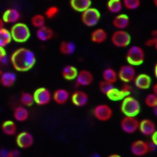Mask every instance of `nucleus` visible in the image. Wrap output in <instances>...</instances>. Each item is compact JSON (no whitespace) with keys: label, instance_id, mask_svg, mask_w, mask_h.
<instances>
[{"label":"nucleus","instance_id":"obj_22","mask_svg":"<svg viewBox=\"0 0 157 157\" xmlns=\"http://www.w3.org/2000/svg\"><path fill=\"white\" fill-rule=\"evenodd\" d=\"M36 36L40 41L46 42L54 37V30L50 29V27L44 25V26H41V27H39V29H37Z\"/></svg>","mask_w":157,"mask_h":157},{"label":"nucleus","instance_id":"obj_32","mask_svg":"<svg viewBox=\"0 0 157 157\" xmlns=\"http://www.w3.org/2000/svg\"><path fill=\"white\" fill-rule=\"evenodd\" d=\"M20 103L22 104V106L24 107H30V106L34 105V97H33V93L29 92H22L20 95Z\"/></svg>","mask_w":157,"mask_h":157},{"label":"nucleus","instance_id":"obj_16","mask_svg":"<svg viewBox=\"0 0 157 157\" xmlns=\"http://www.w3.org/2000/svg\"><path fill=\"white\" fill-rule=\"evenodd\" d=\"M138 130L143 135L145 136H150L151 134H153L156 131V125L153 121L145 118V120L139 121L138 124Z\"/></svg>","mask_w":157,"mask_h":157},{"label":"nucleus","instance_id":"obj_50","mask_svg":"<svg viewBox=\"0 0 157 157\" xmlns=\"http://www.w3.org/2000/svg\"><path fill=\"white\" fill-rule=\"evenodd\" d=\"M1 72H2V71H1V68H0V75H1Z\"/></svg>","mask_w":157,"mask_h":157},{"label":"nucleus","instance_id":"obj_34","mask_svg":"<svg viewBox=\"0 0 157 157\" xmlns=\"http://www.w3.org/2000/svg\"><path fill=\"white\" fill-rule=\"evenodd\" d=\"M121 2H123V6L130 11L137 10L140 6V0H121Z\"/></svg>","mask_w":157,"mask_h":157},{"label":"nucleus","instance_id":"obj_39","mask_svg":"<svg viewBox=\"0 0 157 157\" xmlns=\"http://www.w3.org/2000/svg\"><path fill=\"white\" fill-rule=\"evenodd\" d=\"M6 60V52L4 47H0V63H4Z\"/></svg>","mask_w":157,"mask_h":157},{"label":"nucleus","instance_id":"obj_10","mask_svg":"<svg viewBox=\"0 0 157 157\" xmlns=\"http://www.w3.org/2000/svg\"><path fill=\"white\" fill-rule=\"evenodd\" d=\"M138 124L136 116H124L121 121V128L125 133L133 134L138 130Z\"/></svg>","mask_w":157,"mask_h":157},{"label":"nucleus","instance_id":"obj_2","mask_svg":"<svg viewBox=\"0 0 157 157\" xmlns=\"http://www.w3.org/2000/svg\"><path fill=\"white\" fill-rule=\"evenodd\" d=\"M10 33H11L12 41L16 43H25L30 38L29 27L22 22H17L13 24Z\"/></svg>","mask_w":157,"mask_h":157},{"label":"nucleus","instance_id":"obj_19","mask_svg":"<svg viewBox=\"0 0 157 157\" xmlns=\"http://www.w3.org/2000/svg\"><path fill=\"white\" fill-rule=\"evenodd\" d=\"M17 81V75L13 71H4L1 72L0 75V84L6 88H11L15 85Z\"/></svg>","mask_w":157,"mask_h":157},{"label":"nucleus","instance_id":"obj_47","mask_svg":"<svg viewBox=\"0 0 157 157\" xmlns=\"http://www.w3.org/2000/svg\"><path fill=\"white\" fill-rule=\"evenodd\" d=\"M154 75H155V77H157V65H155V66H154Z\"/></svg>","mask_w":157,"mask_h":157},{"label":"nucleus","instance_id":"obj_6","mask_svg":"<svg viewBox=\"0 0 157 157\" xmlns=\"http://www.w3.org/2000/svg\"><path fill=\"white\" fill-rule=\"evenodd\" d=\"M111 42L115 47L125 48L131 43V36L125 29H116L111 36Z\"/></svg>","mask_w":157,"mask_h":157},{"label":"nucleus","instance_id":"obj_48","mask_svg":"<svg viewBox=\"0 0 157 157\" xmlns=\"http://www.w3.org/2000/svg\"><path fill=\"white\" fill-rule=\"evenodd\" d=\"M108 157H121V156L118 155V154H111V155H109Z\"/></svg>","mask_w":157,"mask_h":157},{"label":"nucleus","instance_id":"obj_37","mask_svg":"<svg viewBox=\"0 0 157 157\" xmlns=\"http://www.w3.org/2000/svg\"><path fill=\"white\" fill-rule=\"evenodd\" d=\"M59 14V7L56 6H49L48 9L45 11V17L48 19H52L56 17L57 15Z\"/></svg>","mask_w":157,"mask_h":157},{"label":"nucleus","instance_id":"obj_21","mask_svg":"<svg viewBox=\"0 0 157 157\" xmlns=\"http://www.w3.org/2000/svg\"><path fill=\"white\" fill-rule=\"evenodd\" d=\"M108 38V34L105 29H102V27H98V29H95L94 30H92L90 35V40L91 42L95 43V44H102L107 40Z\"/></svg>","mask_w":157,"mask_h":157},{"label":"nucleus","instance_id":"obj_41","mask_svg":"<svg viewBox=\"0 0 157 157\" xmlns=\"http://www.w3.org/2000/svg\"><path fill=\"white\" fill-rule=\"evenodd\" d=\"M20 156H21V153H20L19 150H16V149L9 150V156L7 157H20Z\"/></svg>","mask_w":157,"mask_h":157},{"label":"nucleus","instance_id":"obj_42","mask_svg":"<svg viewBox=\"0 0 157 157\" xmlns=\"http://www.w3.org/2000/svg\"><path fill=\"white\" fill-rule=\"evenodd\" d=\"M148 150H149V153H150V152H155L157 150V145L150 141V143H148Z\"/></svg>","mask_w":157,"mask_h":157},{"label":"nucleus","instance_id":"obj_49","mask_svg":"<svg viewBox=\"0 0 157 157\" xmlns=\"http://www.w3.org/2000/svg\"><path fill=\"white\" fill-rule=\"evenodd\" d=\"M154 4H155V6H157V0H154Z\"/></svg>","mask_w":157,"mask_h":157},{"label":"nucleus","instance_id":"obj_13","mask_svg":"<svg viewBox=\"0 0 157 157\" xmlns=\"http://www.w3.org/2000/svg\"><path fill=\"white\" fill-rule=\"evenodd\" d=\"M134 86L137 89L140 90H147L151 87L152 85V78L150 75H148L147 73H139L136 75L135 78L133 80Z\"/></svg>","mask_w":157,"mask_h":157},{"label":"nucleus","instance_id":"obj_9","mask_svg":"<svg viewBox=\"0 0 157 157\" xmlns=\"http://www.w3.org/2000/svg\"><path fill=\"white\" fill-rule=\"evenodd\" d=\"M135 75H136L135 67L131 66L129 64L123 65L120 68V70L117 71V78H120L123 83H127V84H130L131 82H133Z\"/></svg>","mask_w":157,"mask_h":157},{"label":"nucleus","instance_id":"obj_24","mask_svg":"<svg viewBox=\"0 0 157 157\" xmlns=\"http://www.w3.org/2000/svg\"><path fill=\"white\" fill-rule=\"evenodd\" d=\"M1 130L7 136H14L17 134V125L14 121L6 120L1 124Z\"/></svg>","mask_w":157,"mask_h":157},{"label":"nucleus","instance_id":"obj_27","mask_svg":"<svg viewBox=\"0 0 157 157\" xmlns=\"http://www.w3.org/2000/svg\"><path fill=\"white\" fill-rule=\"evenodd\" d=\"M60 52L65 56H70L75 54V49H77V45L75 44L72 41H63L61 42L59 46Z\"/></svg>","mask_w":157,"mask_h":157},{"label":"nucleus","instance_id":"obj_36","mask_svg":"<svg viewBox=\"0 0 157 157\" xmlns=\"http://www.w3.org/2000/svg\"><path fill=\"white\" fill-rule=\"evenodd\" d=\"M112 87H114V84H111L109 82H106V81H101L100 84H98V90L103 93V94H106L109 90Z\"/></svg>","mask_w":157,"mask_h":157},{"label":"nucleus","instance_id":"obj_26","mask_svg":"<svg viewBox=\"0 0 157 157\" xmlns=\"http://www.w3.org/2000/svg\"><path fill=\"white\" fill-rule=\"evenodd\" d=\"M78 71V70L77 69V67L73 65H66L62 69V77L66 81H73L77 78Z\"/></svg>","mask_w":157,"mask_h":157},{"label":"nucleus","instance_id":"obj_18","mask_svg":"<svg viewBox=\"0 0 157 157\" xmlns=\"http://www.w3.org/2000/svg\"><path fill=\"white\" fill-rule=\"evenodd\" d=\"M69 91L64 89V88H59L52 93V100H54V102L57 103L58 105H64L69 101Z\"/></svg>","mask_w":157,"mask_h":157},{"label":"nucleus","instance_id":"obj_14","mask_svg":"<svg viewBox=\"0 0 157 157\" xmlns=\"http://www.w3.org/2000/svg\"><path fill=\"white\" fill-rule=\"evenodd\" d=\"M70 101L77 107H84V106L88 104L89 97H88V94L84 92V91L77 90L75 92H72V94H70Z\"/></svg>","mask_w":157,"mask_h":157},{"label":"nucleus","instance_id":"obj_43","mask_svg":"<svg viewBox=\"0 0 157 157\" xmlns=\"http://www.w3.org/2000/svg\"><path fill=\"white\" fill-rule=\"evenodd\" d=\"M9 156V150L6 148H0V157H7Z\"/></svg>","mask_w":157,"mask_h":157},{"label":"nucleus","instance_id":"obj_1","mask_svg":"<svg viewBox=\"0 0 157 157\" xmlns=\"http://www.w3.org/2000/svg\"><path fill=\"white\" fill-rule=\"evenodd\" d=\"M10 61H11L13 68L16 71L26 72L33 69L37 62V58L36 54L29 48L19 47L12 52Z\"/></svg>","mask_w":157,"mask_h":157},{"label":"nucleus","instance_id":"obj_38","mask_svg":"<svg viewBox=\"0 0 157 157\" xmlns=\"http://www.w3.org/2000/svg\"><path fill=\"white\" fill-rule=\"evenodd\" d=\"M120 89L121 90V92L125 94V97L131 95V93H132V87L130 86V84H127V83H124Z\"/></svg>","mask_w":157,"mask_h":157},{"label":"nucleus","instance_id":"obj_30","mask_svg":"<svg viewBox=\"0 0 157 157\" xmlns=\"http://www.w3.org/2000/svg\"><path fill=\"white\" fill-rule=\"evenodd\" d=\"M105 95L110 101H113V102H118V101H121L124 98H125V94L121 92V90L118 89V88H116L115 86L111 88Z\"/></svg>","mask_w":157,"mask_h":157},{"label":"nucleus","instance_id":"obj_15","mask_svg":"<svg viewBox=\"0 0 157 157\" xmlns=\"http://www.w3.org/2000/svg\"><path fill=\"white\" fill-rule=\"evenodd\" d=\"M20 18H21V14H20L19 10L12 7V9H7L4 11L1 19L6 24H14L19 22Z\"/></svg>","mask_w":157,"mask_h":157},{"label":"nucleus","instance_id":"obj_46","mask_svg":"<svg viewBox=\"0 0 157 157\" xmlns=\"http://www.w3.org/2000/svg\"><path fill=\"white\" fill-rule=\"evenodd\" d=\"M4 24H6V23L3 22V20L0 18V29H3V27H4Z\"/></svg>","mask_w":157,"mask_h":157},{"label":"nucleus","instance_id":"obj_8","mask_svg":"<svg viewBox=\"0 0 157 157\" xmlns=\"http://www.w3.org/2000/svg\"><path fill=\"white\" fill-rule=\"evenodd\" d=\"M94 117L100 121H108L113 115V110L107 104H100L94 107L92 111Z\"/></svg>","mask_w":157,"mask_h":157},{"label":"nucleus","instance_id":"obj_23","mask_svg":"<svg viewBox=\"0 0 157 157\" xmlns=\"http://www.w3.org/2000/svg\"><path fill=\"white\" fill-rule=\"evenodd\" d=\"M13 116H14L15 121H19V123H23V121H27L29 117V112L24 106H18L14 109L13 112Z\"/></svg>","mask_w":157,"mask_h":157},{"label":"nucleus","instance_id":"obj_40","mask_svg":"<svg viewBox=\"0 0 157 157\" xmlns=\"http://www.w3.org/2000/svg\"><path fill=\"white\" fill-rule=\"evenodd\" d=\"M156 44H157V38L156 37H152L151 39H149V40H147V42H146V45L147 46H149V47H151V46H155L156 47Z\"/></svg>","mask_w":157,"mask_h":157},{"label":"nucleus","instance_id":"obj_25","mask_svg":"<svg viewBox=\"0 0 157 157\" xmlns=\"http://www.w3.org/2000/svg\"><path fill=\"white\" fill-rule=\"evenodd\" d=\"M69 4L73 11L82 13L91 6V0H69Z\"/></svg>","mask_w":157,"mask_h":157},{"label":"nucleus","instance_id":"obj_45","mask_svg":"<svg viewBox=\"0 0 157 157\" xmlns=\"http://www.w3.org/2000/svg\"><path fill=\"white\" fill-rule=\"evenodd\" d=\"M153 93L157 94V84H154L153 85Z\"/></svg>","mask_w":157,"mask_h":157},{"label":"nucleus","instance_id":"obj_3","mask_svg":"<svg viewBox=\"0 0 157 157\" xmlns=\"http://www.w3.org/2000/svg\"><path fill=\"white\" fill-rule=\"evenodd\" d=\"M121 111L124 116H137L140 112V104L135 98L128 95L121 100Z\"/></svg>","mask_w":157,"mask_h":157},{"label":"nucleus","instance_id":"obj_7","mask_svg":"<svg viewBox=\"0 0 157 157\" xmlns=\"http://www.w3.org/2000/svg\"><path fill=\"white\" fill-rule=\"evenodd\" d=\"M34 103L38 106H46L52 102V92L46 87H39L33 93Z\"/></svg>","mask_w":157,"mask_h":157},{"label":"nucleus","instance_id":"obj_5","mask_svg":"<svg viewBox=\"0 0 157 157\" xmlns=\"http://www.w3.org/2000/svg\"><path fill=\"white\" fill-rule=\"evenodd\" d=\"M101 19V13L95 7H88L87 10L81 13V20L83 24L88 27H92L98 23Z\"/></svg>","mask_w":157,"mask_h":157},{"label":"nucleus","instance_id":"obj_4","mask_svg":"<svg viewBox=\"0 0 157 157\" xmlns=\"http://www.w3.org/2000/svg\"><path fill=\"white\" fill-rule=\"evenodd\" d=\"M146 54L143 47L138 46V45H133V46L129 47L127 55H126V61L129 65L131 66H139L145 62Z\"/></svg>","mask_w":157,"mask_h":157},{"label":"nucleus","instance_id":"obj_29","mask_svg":"<svg viewBox=\"0 0 157 157\" xmlns=\"http://www.w3.org/2000/svg\"><path fill=\"white\" fill-rule=\"evenodd\" d=\"M123 7L121 0H108L107 1V9L111 14H120Z\"/></svg>","mask_w":157,"mask_h":157},{"label":"nucleus","instance_id":"obj_11","mask_svg":"<svg viewBox=\"0 0 157 157\" xmlns=\"http://www.w3.org/2000/svg\"><path fill=\"white\" fill-rule=\"evenodd\" d=\"M34 135L27 131H22L16 134V145L20 149H29L34 145Z\"/></svg>","mask_w":157,"mask_h":157},{"label":"nucleus","instance_id":"obj_17","mask_svg":"<svg viewBox=\"0 0 157 157\" xmlns=\"http://www.w3.org/2000/svg\"><path fill=\"white\" fill-rule=\"evenodd\" d=\"M75 81H77V85L78 86H89L93 82V75L89 70L82 69L78 71Z\"/></svg>","mask_w":157,"mask_h":157},{"label":"nucleus","instance_id":"obj_20","mask_svg":"<svg viewBox=\"0 0 157 157\" xmlns=\"http://www.w3.org/2000/svg\"><path fill=\"white\" fill-rule=\"evenodd\" d=\"M130 23V19L129 16L126 14H116L115 17L112 20V24L116 29H126L129 26Z\"/></svg>","mask_w":157,"mask_h":157},{"label":"nucleus","instance_id":"obj_44","mask_svg":"<svg viewBox=\"0 0 157 157\" xmlns=\"http://www.w3.org/2000/svg\"><path fill=\"white\" fill-rule=\"evenodd\" d=\"M151 141L153 144H156L157 145V131H155V132H154L153 134H151Z\"/></svg>","mask_w":157,"mask_h":157},{"label":"nucleus","instance_id":"obj_28","mask_svg":"<svg viewBox=\"0 0 157 157\" xmlns=\"http://www.w3.org/2000/svg\"><path fill=\"white\" fill-rule=\"evenodd\" d=\"M102 77H103L104 81L111 83V84H114V83H116V81L118 80L117 78V71L111 67H108V68H106V69L103 70Z\"/></svg>","mask_w":157,"mask_h":157},{"label":"nucleus","instance_id":"obj_12","mask_svg":"<svg viewBox=\"0 0 157 157\" xmlns=\"http://www.w3.org/2000/svg\"><path fill=\"white\" fill-rule=\"evenodd\" d=\"M130 151L134 156L141 157L145 156L149 153L148 150V141H145L143 139L134 140L130 146Z\"/></svg>","mask_w":157,"mask_h":157},{"label":"nucleus","instance_id":"obj_31","mask_svg":"<svg viewBox=\"0 0 157 157\" xmlns=\"http://www.w3.org/2000/svg\"><path fill=\"white\" fill-rule=\"evenodd\" d=\"M12 42V37L10 29H0V47H6L10 43Z\"/></svg>","mask_w":157,"mask_h":157},{"label":"nucleus","instance_id":"obj_33","mask_svg":"<svg viewBox=\"0 0 157 157\" xmlns=\"http://www.w3.org/2000/svg\"><path fill=\"white\" fill-rule=\"evenodd\" d=\"M45 22H46V18H45L44 15H42V14L34 15V16L32 17V19H30V23H32V25L34 27H36V29L44 26Z\"/></svg>","mask_w":157,"mask_h":157},{"label":"nucleus","instance_id":"obj_35","mask_svg":"<svg viewBox=\"0 0 157 157\" xmlns=\"http://www.w3.org/2000/svg\"><path fill=\"white\" fill-rule=\"evenodd\" d=\"M145 104L149 108H156L157 107V94L155 93H149L145 98Z\"/></svg>","mask_w":157,"mask_h":157}]
</instances>
